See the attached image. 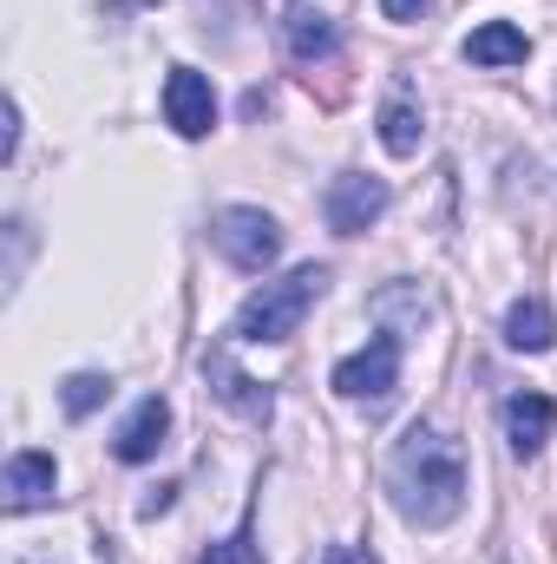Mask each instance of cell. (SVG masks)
Listing matches in <instances>:
<instances>
[{
  "mask_svg": "<svg viewBox=\"0 0 557 564\" xmlns=\"http://www.w3.org/2000/svg\"><path fill=\"white\" fill-rule=\"evenodd\" d=\"M387 492H394V512L419 532L452 525L466 512V453H459V440L414 421L401 433L394 459H387Z\"/></svg>",
  "mask_w": 557,
  "mask_h": 564,
  "instance_id": "obj_1",
  "label": "cell"
},
{
  "mask_svg": "<svg viewBox=\"0 0 557 564\" xmlns=\"http://www.w3.org/2000/svg\"><path fill=\"white\" fill-rule=\"evenodd\" d=\"M328 295V263H302V270H288V276L263 282L243 308H237V322H230V335L237 341H288L302 322H308V308Z\"/></svg>",
  "mask_w": 557,
  "mask_h": 564,
  "instance_id": "obj_2",
  "label": "cell"
},
{
  "mask_svg": "<svg viewBox=\"0 0 557 564\" xmlns=\"http://www.w3.org/2000/svg\"><path fill=\"white\" fill-rule=\"evenodd\" d=\"M210 243L223 250V263H237L243 276H263L270 263L282 257V224L256 204H230L210 217Z\"/></svg>",
  "mask_w": 557,
  "mask_h": 564,
  "instance_id": "obj_3",
  "label": "cell"
},
{
  "mask_svg": "<svg viewBox=\"0 0 557 564\" xmlns=\"http://www.w3.org/2000/svg\"><path fill=\"white\" fill-rule=\"evenodd\" d=\"M394 388H401V335L394 328H381L361 355L335 361V394L354 401V408H387Z\"/></svg>",
  "mask_w": 557,
  "mask_h": 564,
  "instance_id": "obj_4",
  "label": "cell"
},
{
  "mask_svg": "<svg viewBox=\"0 0 557 564\" xmlns=\"http://www.w3.org/2000/svg\"><path fill=\"white\" fill-rule=\"evenodd\" d=\"M387 204H394L387 177H374V171H341V177L328 184V197H321V217H328L335 237H361V230H374V224L387 217Z\"/></svg>",
  "mask_w": 557,
  "mask_h": 564,
  "instance_id": "obj_5",
  "label": "cell"
},
{
  "mask_svg": "<svg viewBox=\"0 0 557 564\" xmlns=\"http://www.w3.org/2000/svg\"><path fill=\"white\" fill-rule=\"evenodd\" d=\"M164 119H171L177 139H210V126H217V93H210V79H204L197 66H171V79H164Z\"/></svg>",
  "mask_w": 557,
  "mask_h": 564,
  "instance_id": "obj_6",
  "label": "cell"
},
{
  "mask_svg": "<svg viewBox=\"0 0 557 564\" xmlns=\"http://www.w3.org/2000/svg\"><path fill=\"white\" fill-rule=\"evenodd\" d=\"M551 433H557V401H551V394L525 388V394H512V401H505V440H512V453H518V459H538Z\"/></svg>",
  "mask_w": 557,
  "mask_h": 564,
  "instance_id": "obj_7",
  "label": "cell"
},
{
  "mask_svg": "<svg viewBox=\"0 0 557 564\" xmlns=\"http://www.w3.org/2000/svg\"><path fill=\"white\" fill-rule=\"evenodd\" d=\"M53 486H59V466H53V453H40V446H20V453L7 459V512H40V506L53 499Z\"/></svg>",
  "mask_w": 557,
  "mask_h": 564,
  "instance_id": "obj_8",
  "label": "cell"
},
{
  "mask_svg": "<svg viewBox=\"0 0 557 564\" xmlns=\"http://www.w3.org/2000/svg\"><path fill=\"white\" fill-rule=\"evenodd\" d=\"M164 433H171V401H157V394H144L139 408H132V421L112 433V453L125 459V466H144V459H157V446H164Z\"/></svg>",
  "mask_w": 557,
  "mask_h": 564,
  "instance_id": "obj_9",
  "label": "cell"
},
{
  "mask_svg": "<svg viewBox=\"0 0 557 564\" xmlns=\"http://www.w3.org/2000/svg\"><path fill=\"white\" fill-rule=\"evenodd\" d=\"M204 381H210V394H217L230 414H243V421H256V426L270 421V408H276V401H270V388H263V381H250V375H237L223 355H210V361H204Z\"/></svg>",
  "mask_w": 557,
  "mask_h": 564,
  "instance_id": "obj_10",
  "label": "cell"
},
{
  "mask_svg": "<svg viewBox=\"0 0 557 564\" xmlns=\"http://www.w3.org/2000/svg\"><path fill=\"white\" fill-rule=\"evenodd\" d=\"M551 341H557V322H551V308H545V295H518V302L505 308V348L545 355Z\"/></svg>",
  "mask_w": 557,
  "mask_h": 564,
  "instance_id": "obj_11",
  "label": "cell"
},
{
  "mask_svg": "<svg viewBox=\"0 0 557 564\" xmlns=\"http://www.w3.org/2000/svg\"><path fill=\"white\" fill-rule=\"evenodd\" d=\"M282 40H288V53H295L302 66H308V59H335V46H341L335 20H328V13H308V7H295V13H288Z\"/></svg>",
  "mask_w": 557,
  "mask_h": 564,
  "instance_id": "obj_12",
  "label": "cell"
},
{
  "mask_svg": "<svg viewBox=\"0 0 557 564\" xmlns=\"http://www.w3.org/2000/svg\"><path fill=\"white\" fill-rule=\"evenodd\" d=\"M525 53H532V40H525L512 20H485V26L466 40V59H472V66H518Z\"/></svg>",
  "mask_w": 557,
  "mask_h": 564,
  "instance_id": "obj_13",
  "label": "cell"
},
{
  "mask_svg": "<svg viewBox=\"0 0 557 564\" xmlns=\"http://www.w3.org/2000/svg\"><path fill=\"white\" fill-rule=\"evenodd\" d=\"M419 139H426L419 106H414V99H387V106H381V144H387L394 158H414Z\"/></svg>",
  "mask_w": 557,
  "mask_h": 564,
  "instance_id": "obj_14",
  "label": "cell"
},
{
  "mask_svg": "<svg viewBox=\"0 0 557 564\" xmlns=\"http://www.w3.org/2000/svg\"><path fill=\"white\" fill-rule=\"evenodd\" d=\"M106 401H112V381H106V375H92V368H86V375H66V388H59V408H66L73 421L99 414Z\"/></svg>",
  "mask_w": 557,
  "mask_h": 564,
  "instance_id": "obj_15",
  "label": "cell"
},
{
  "mask_svg": "<svg viewBox=\"0 0 557 564\" xmlns=\"http://www.w3.org/2000/svg\"><path fill=\"white\" fill-rule=\"evenodd\" d=\"M250 558H256V539H250V525H243V532H230L223 545H210V552H204V564H250Z\"/></svg>",
  "mask_w": 557,
  "mask_h": 564,
  "instance_id": "obj_16",
  "label": "cell"
},
{
  "mask_svg": "<svg viewBox=\"0 0 557 564\" xmlns=\"http://www.w3.org/2000/svg\"><path fill=\"white\" fill-rule=\"evenodd\" d=\"M433 7H439V0H381V13H387V20H401V26H407V20H426Z\"/></svg>",
  "mask_w": 557,
  "mask_h": 564,
  "instance_id": "obj_17",
  "label": "cell"
},
{
  "mask_svg": "<svg viewBox=\"0 0 557 564\" xmlns=\"http://www.w3.org/2000/svg\"><path fill=\"white\" fill-rule=\"evenodd\" d=\"M171 492H177V486H151V492L139 499V512H144V519H157V512H171Z\"/></svg>",
  "mask_w": 557,
  "mask_h": 564,
  "instance_id": "obj_18",
  "label": "cell"
},
{
  "mask_svg": "<svg viewBox=\"0 0 557 564\" xmlns=\"http://www.w3.org/2000/svg\"><path fill=\"white\" fill-rule=\"evenodd\" d=\"M328 564H381V558H374V552H348V545H335V552H328Z\"/></svg>",
  "mask_w": 557,
  "mask_h": 564,
  "instance_id": "obj_19",
  "label": "cell"
},
{
  "mask_svg": "<svg viewBox=\"0 0 557 564\" xmlns=\"http://www.w3.org/2000/svg\"><path fill=\"white\" fill-rule=\"evenodd\" d=\"M125 7H157V0H125Z\"/></svg>",
  "mask_w": 557,
  "mask_h": 564,
  "instance_id": "obj_20",
  "label": "cell"
}]
</instances>
